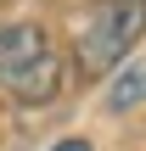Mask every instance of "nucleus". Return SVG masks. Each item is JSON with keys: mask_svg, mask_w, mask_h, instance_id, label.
I'll return each instance as SVG.
<instances>
[{"mask_svg": "<svg viewBox=\"0 0 146 151\" xmlns=\"http://www.w3.org/2000/svg\"><path fill=\"white\" fill-rule=\"evenodd\" d=\"M62 84H68V56L51 45L39 62H28V67L6 84V95H11V101H23V106H45V101H56V95H62Z\"/></svg>", "mask_w": 146, "mask_h": 151, "instance_id": "2", "label": "nucleus"}, {"mask_svg": "<svg viewBox=\"0 0 146 151\" xmlns=\"http://www.w3.org/2000/svg\"><path fill=\"white\" fill-rule=\"evenodd\" d=\"M146 34V0H101L79 28V73H113Z\"/></svg>", "mask_w": 146, "mask_h": 151, "instance_id": "1", "label": "nucleus"}, {"mask_svg": "<svg viewBox=\"0 0 146 151\" xmlns=\"http://www.w3.org/2000/svg\"><path fill=\"white\" fill-rule=\"evenodd\" d=\"M51 50V34L39 28V22H6L0 28V90L28 67V62H39Z\"/></svg>", "mask_w": 146, "mask_h": 151, "instance_id": "3", "label": "nucleus"}, {"mask_svg": "<svg viewBox=\"0 0 146 151\" xmlns=\"http://www.w3.org/2000/svg\"><path fill=\"white\" fill-rule=\"evenodd\" d=\"M51 151H90V140H79V134H73V140H62V146H51Z\"/></svg>", "mask_w": 146, "mask_h": 151, "instance_id": "5", "label": "nucleus"}, {"mask_svg": "<svg viewBox=\"0 0 146 151\" xmlns=\"http://www.w3.org/2000/svg\"><path fill=\"white\" fill-rule=\"evenodd\" d=\"M146 101V62H129L113 73V90H107V112H129Z\"/></svg>", "mask_w": 146, "mask_h": 151, "instance_id": "4", "label": "nucleus"}]
</instances>
